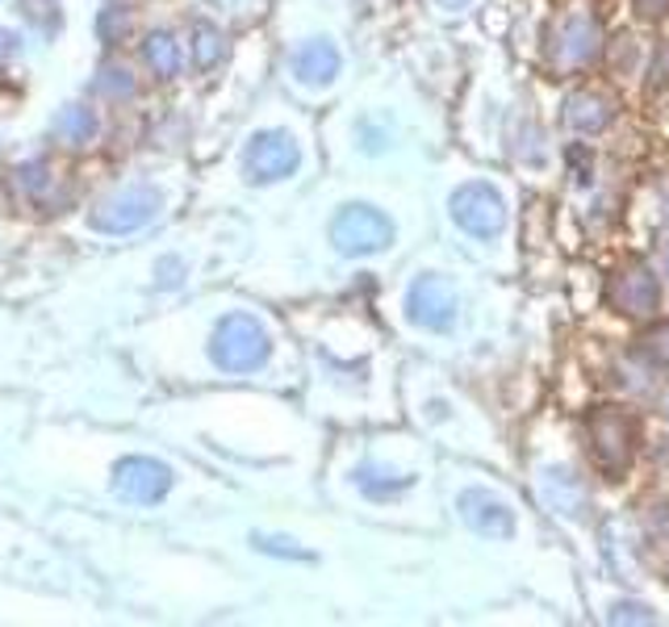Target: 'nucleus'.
Here are the masks:
<instances>
[{
  "mask_svg": "<svg viewBox=\"0 0 669 627\" xmlns=\"http://www.w3.org/2000/svg\"><path fill=\"white\" fill-rule=\"evenodd\" d=\"M268 356H272V335H268L264 322L247 310L226 314L209 335V360L223 373H256L268 364Z\"/></svg>",
  "mask_w": 669,
  "mask_h": 627,
  "instance_id": "nucleus-1",
  "label": "nucleus"
},
{
  "mask_svg": "<svg viewBox=\"0 0 669 627\" xmlns=\"http://www.w3.org/2000/svg\"><path fill=\"white\" fill-rule=\"evenodd\" d=\"M447 209H452V223L461 226L465 235H473V239H498L507 230V197L486 180L461 184L452 193Z\"/></svg>",
  "mask_w": 669,
  "mask_h": 627,
  "instance_id": "nucleus-2",
  "label": "nucleus"
},
{
  "mask_svg": "<svg viewBox=\"0 0 669 627\" xmlns=\"http://www.w3.org/2000/svg\"><path fill=\"white\" fill-rule=\"evenodd\" d=\"M331 243L339 255H381L394 243V223L377 205H343L331 223Z\"/></svg>",
  "mask_w": 669,
  "mask_h": 627,
  "instance_id": "nucleus-3",
  "label": "nucleus"
},
{
  "mask_svg": "<svg viewBox=\"0 0 669 627\" xmlns=\"http://www.w3.org/2000/svg\"><path fill=\"white\" fill-rule=\"evenodd\" d=\"M586 426H590V444H594L602 469L624 472L636 452V419L620 406H599V410H590Z\"/></svg>",
  "mask_w": 669,
  "mask_h": 627,
  "instance_id": "nucleus-4",
  "label": "nucleus"
},
{
  "mask_svg": "<svg viewBox=\"0 0 669 627\" xmlns=\"http://www.w3.org/2000/svg\"><path fill=\"white\" fill-rule=\"evenodd\" d=\"M159 214V193L151 184H131L92 209L89 226L101 235H134Z\"/></svg>",
  "mask_w": 669,
  "mask_h": 627,
  "instance_id": "nucleus-5",
  "label": "nucleus"
},
{
  "mask_svg": "<svg viewBox=\"0 0 669 627\" xmlns=\"http://www.w3.org/2000/svg\"><path fill=\"white\" fill-rule=\"evenodd\" d=\"M302 168V147L285 130H260L243 147V172L256 184H276L290 180Z\"/></svg>",
  "mask_w": 669,
  "mask_h": 627,
  "instance_id": "nucleus-6",
  "label": "nucleus"
},
{
  "mask_svg": "<svg viewBox=\"0 0 669 627\" xmlns=\"http://www.w3.org/2000/svg\"><path fill=\"white\" fill-rule=\"evenodd\" d=\"M172 481H177L172 469L156 456H126V460L113 465V490L122 493L126 502H138V506L163 502Z\"/></svg>",
  "mask_w": 669,
  "mask_h": 627,
  "instance_id": "nucleus-7",
  "label": "nucleus"
},
{
  "mask_svg": "<svg viewBox=\"0 0 669 627\" xmlns=\"http://www.w3.org/2000/svg\"><path fill=\"white\" fill-rule=\"evenodd\" d=\"M456 289L444 276H419L406 293V314L423 331H452L456 327Z\"/></svg>",
  "mask_w": 669,
  "mask_h": 627,
  "instance_id": "nucleus-8",
  "label": "nucleus"
},
{
  "mask_svg": "<svg viewBox=\"0 0 669 627\" xmlns=\"http://www.w3.org/2000/svg\"><path fill=\"white\" fill-rule=\"evenodd\" d=\"M611 306L627 318H653L657 306H661V285H657V276L645 269V264H627L624 272H615V281H611Z\"/></svg>",
  "mask_w": 669,
  "mask_h": 627,
  "instance_id": "nucleus-9",
  "label": "nucleus"
},
{
  "mask_svg": "<svg viewBox=\"0 0 669 627\" xmlns=\"http://www.w3.org/2000/svg\"><path fill=\"white\" fill-rule=\"evenodd\" d=\"M456 506H461V518H465L477 536H486V539H511L514 536V511L498 498V493L465 490L461 498H456Z\"/></svg>",
  "mask_w": 669,
  "mask_h": 627,
  "instance_id": "nucleus-10",
  "label": "nucleus"
},
{
  "mask_svg": "<svg viewBox=\"0 0 669 627\" xmlns=\"http://www.w3.org/2000/svg\"><path fill=\"white\" fill-rule=\"evenodd\" d=\"M290 71L297 84L322 89V84H331L334 76L343 71V55H339V46L327 43V38H310V43H302L293 50Z\"/></svg>",
  "mask_w": 669,
  "mask_h": 627,
  "instance_id": "nucleus-11",
  "label": "nucleus"
},
{
  "mask_svg": "<svg viewBox=\"0 0 669 627\" xmlns=\"http://www.w3.org/2000/svg\"><path fill=\"white\" fill-rule=\"evenodd\" d=\"M615 122V105L602 92H569L565 96V126H574L581 135H599Z\"/></svg>",
  "mask_w": 669,
  "mask_h": 627,
  "instance_id": "nucleus-12",
  "label": "nucleus"
},
{
  "mask_svg": "<svg viewBox=\"0 0 669 627\" xmlns=\"http://www.w3.org/2000/svg\"><path fill=\"white\" fill-rule=\"evenodd\" d=\"M594 50H599V30H594L590 18H569V22L560 25V43H557L560 64L578 68V64H586Z\"/></svg>",
  "mask_w": 669,
  "mask_h": 627,
  "instance_id": "nucleus-13",
  "label": "nucleus"
},
{
  "mask_svg": "<svg viewBox=\"0 0 669 627\" xmlns=\"http://www.w3.org/2000/svg\"><path fill=\"white\" fill-rule=\"evenodd\" d=\"M143 64L156 71L159 80H177L180 76V64H184V55H180V43L168 34V30H159V34H147V43H143Z\"/></svg>",
  "mask_w": 669,
  "mask_h": 627,
  "instance_id": "nucleus-14",
  "label": "nucleus"
},
{
  "mask_svg": "<svg viewBox=\"0 0 669 627\" xmlns=\"http://www.w3.org/2000/svg\"><path fill=\"white\" fill-rule=\"evenodd\" d=\"M97 130H101V122H97V113L89 105H67L55 117V138H64L67 147H89Z\"/></svg>",
  "mask_w": 669,
  "mask_h": 627,
  "instance_id": "nucleus-15",
  "label": "nucleus"
},
{
  "mask_svg": "<svg viewBox=\"0 0 669 627\" xmlns=\"http://www.w3.org/2000/svg\"><path fill=\"white\" fill-rule=\"evenodd\" d=\"M410 481H415V477L385 469V465H360L356 469V486L368 493V498H394V493H401Z\"/></svg>",
  "mask_w": 669,
  "mask_h": 627,
  "instance_id": "nucleus-16",
  "label": "nucleus"
},
{
  "mask_svg": "<svg viewBox=\"0 0 669 627\" xmlns=\"http://www.w3.org/2000/svg\"><path fill=\"white\" fill-rule=\"evenodd\" d=\"M544 498L557 506L560 515H578L581 511L578 481H574V472H565V469H548V477H544Z\"/></svg>",
  "mask_w": 669,
  "mask_h": 627,
  "instance_id": "nucleus-17",
  "label": "nucleus"
},
{
  "mask_svg": "<svg viewBox=\"0 0 669 627\" xmlns=\"http://www.w3.org/2000/svg\"><path fill=\"white\" fill-rule=\"evenodd\" d=\"M189 50H193L197 68H214L218 55H223V34L209 22H193V30H189Z\"/></svg>",
  "mask_w": 669,
  "mask_h": 627,
  "instance_id": "nucleus-18",
  "label": "nucleus"
},
{
  "mask_svg": "<svg viewBox=\"0 0 669 627\" xmlns=\"http://www.w3.org/2000/svg\"><path fill=\"white\" fill-rule=\"evenodd\" d=\"M97 92L110 96V101H122V96H134V80L126 68H105L97 76Z\"/></svg>",
  "mask_w": 669,
  "mask_h": 627,
  "instance_id": "nucleus-19",
  "label": "nucleus"
},
{
  "mask_svg": "<svg viewBox=\"0 0 669 627\" xmlns=\"http://www.w3.org/2000/svg\"><path fill=\"white\" fill-rule=\"evenodd\" d=\"M251 544L268 552V557H281V560H310L306 548H297V539H285V536H251Z\"/></svg>",
  "mask_w": 669,
  "mask_h": 627,
  "instance_id": "nucleus-20",
  "label": "nucleus"
},
{
  "mask_svg": "<svg viewBox=\"0 0 669 627\" xmlns=\"http://www.w3.org/2000/svg\"><path fill=\"white\" fill-rule=\"evenodd\" d=\"M18 184H22L30 197H38L46 184H50V168H46V159H30L18 168Z\"/></svg>",
  "mask_w": 669,
  "mask_h": 627,
  "instance_id": "nucleus-21",
  "label": "nucleus"
},
{
  "mask_svg": "<svg viewBox=\"0 0 669 627\" xmlns=\"http://www.w3.org/2000/svg\"><path fill=\"white\" fill-rule=\"evenodd\" d=\"M126 25H131V18H126V9H105L101 13V43H122V34H126Z\"/></svg>",
  "mask_w": 669,
  "mask_h": 627,
  "instance_id": "nucleus-22",
  "label": "nucleus"
},
{
  "mask_svg": "<svg viewBox=\"0 0 669 627\" xmlns=\"http://www.w3.org/2000/svg\"><path fill=\"white\" fill-rule=\"evenodd\" d=\"M606 619L611 624H653V611L645 603H615Z\"/></svg>",
  "mask_w": 669,
  "mask_h": 627,
  "instance_id": "nucleus-23",
  "label": "nucleus"
},
{
  "mask_svg": "<svg viewBox=\"0 0 669 627\" xmlns=\"http://www.w3.org/2000/svg\"><path fill=\"white\" fill-rule=\"evenodd\" d=\"M22 50V38L13 30H0V55H18Z\"/></svg>",
  "mask_w": 669,
  "mask_h": 627,
  "instance_id": "nucleus-24",
  "label": "nucleus"
},
{
  "mask_svg": "<svg viewBox=\"0 0 669 627\" xmlns=\"http://www.w3.org/2000/svg\"><path fill=\"white\" fill-rule=\"evenodd\" d=\"M159 272H163V285L172 289V285H180V260H163L159 264Z\"/></svg>",
  "mask_w": 669,
  "mask_h": 627,
  "instance_id": "nucleus-25",
  "label": "nucleus"
},
{
  "mask_svg": "<svg viewBox=\"0 0 669 627\" xmlns=\"http://www.w3.org/2000/svg\"><path fill=\"white\" fill-rule=\"evenodd\" d=\"M447 9H452V4H456V9H461V4H468V0H444Z\"/></svg>",
  "mask_w": 669,
  "mask_h": 627,
  "instance_id": "nucleus-26",
  "label": "nucleus"
},
{
  "mask_svg": "<svg viewBox=\"0 0 669 627\" xmlns=\"http://www.w3.org/2000/svg\"><path fill=\"white\" fill-rule=\"evenodd\" d=\"M666 419H669V406H666Z\"/></svg>",
  "mask_w": 669,
  "mask_h": 627,
  "instance_id": "nucleus-27",
  "label": "nucleus"
}]
</instances>
